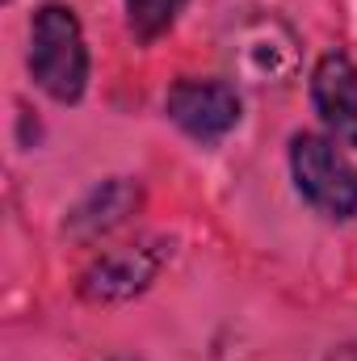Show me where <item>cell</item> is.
I'll return each instance as SVG.
<instances>
[{
  "label": "cell",
  "mask_w": 357,
  "mask_h": 361,
  "mask_svg": "<svg viewBox=\"0 0 357 361\" xmlns=\"http://www.w3.org/2000/svg\"><path fill=\"white\" fill-rule=\"evenodd\" d=\"M181 8H185V0H126V17H131V30L139 42L160 38L177 21Z\"/></svg>",
  "instance_id": "cell-8"
},
{
  "label": "cell",
  "mask_w": 357,
  "mask_h": 361,
  "mask_svg": "<svg viewBox=\"0 0 357 361\" xmlns=\"http://www.w3.org/2000/svg\"><path fill=\"white\" fill-rule=\"evenodd\" d=\"M328 361H357V345H341V349H332Z\"/></svg>",
  "instance_id": "cell-9"
},
{
  "label": "cell",
  "mask_w": 357,
  "mask_h": 361,
  "mask_svg": "<svg viewBox=\"0 0 357 361\" xmlns=\"http://www.w3.org/2000/svg\"><path fill=\"white\" fill-rule=\"evenodd\" d=\"M231 63L236 72L257 85V89H277L286 80H294L303 51H298V34L273 17V13H257L248 21H240L236 38H231Z\"/></svg>",
  "instance_id": "cell-3"
},
{
  "label": "cell",
  "mask_w": 357,
  "mask_h": 361,
  "mask_svg": "<svg viewBox=\"0 0 357 361\" xmlns=\"http://www.w3.org/2000/svg\"><path fill=\"white\" fill-rule=\"evenodd\" d=\"M139 202H143L139 180H131V177L105 180V185H97L89 197L68 214V235L80 240V244H89V240H97V235L122 227V223L139 210Z\"/></svg>",
  "instance_id": "cell-7"
},
{
  "label": "cell",
  "mask_w": 357,
  "mask_h": 361,
  "mask_svg": "<svg viewBox=\"0 0 357 361\" xmlns=\"http://www.w3.org/2000/svg\"><path fill=\"white\" fill-rule=\"evenodd\" d=\"M30 76L51 101H80L89 85V47L68 4H42L30 25Z\"/></svg>",
  "instance_id": "cell-1"
},
{
  "label": "cell",
  "mask_w": 357,
  "mask_h": 361,
  "mask_svg": "<svg viewBox=\"0 0 357 361\" xmlns=\"http://www.w3.org/2000/svg\"><path fill=\"white\" fill-rule=\"evenodd\" d=\"M169 118L198 143H219L240 126V92L227 80H177L164 97Z\"/></svg>",
  "instance_id": "cell-5"
},
{
  "label": "cell",
  "mask_w": 357,
  "mask_h": 361,
  "mask_svg": "<svg viewBox=\"0 0 357 361\" xmlns=\"http://www.w3.org/2000/svg\"><path fill=\"white\" fill-rule=\"evenodd\" d=\"M311 101L328 135L345 147H357V63L345 51L320 55L311 72Z\"/></svg>",
  "instance_id": "cell-6"
},
{
  "label": "cell",
  "mask_w": 357,
  "mask_h": 361,
  "mask_svg": "<svg viewBox=\"0 0 357 361\" xmlns=\"http://www.w3.org/2000/svg\"><path fill=\"white\" fill-rule=\"evenodd\" d=\"M290 173L298 193L324 214V219H353L357 214V169L337 152V139L324 135H294L290 139Z\"/></svg>",
  "instance_id": "cell-2"
},
{
  "label": "cell",
  "mask_w": 357,
  "mask_h": 361,
  "mask_svg": "<svg viewBox=\"0 0 357 361\" xmlns=\"http://www.w3.org/2000/svg\"><path fill=\"white\" fill-rule=\"evenodd\" d=\"M169 248L160 240H143V244H122L109 248L80 273V294L89 302H126L135 294H143L156 273L164 269Z\"/></svg>",
  "instance_id": "cell-4"
}]
</instances>
